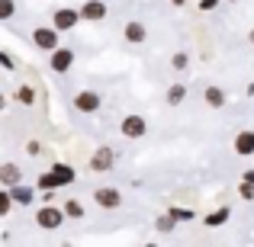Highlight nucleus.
Instances as JSON below:
<instances>
[{
  "instance_id": "nucleus-12",
  "label": "nucleus",
  "mask_w": 254,
  "mask_h": 247,
  "mask_svg": "<svg viewBox=\"0 0 254 247\" xmlns=\"http://www.w3.org/2000/svg\"><path fill=\"white\" fill-rule=\"evenodd\" d=\"M10 196H13V205H23V209H29V205L36 202V190H32V186H26V183L10 186Z\"/></svg>"
},
{
  "instance_id": "nucleus-22",
  "label": "nucleus",
  "mask_w": 254,
  "mask_h": 247,
  "mask_svg": "<svg viewBox=\"0 0 254 247\" xmlns=\"http://www.w3.org/2000/svg\"><path fill=\"white\" fill-rule=\"evenodd\" d=\"M16 16V0H0V23H10Z\"/></svg>"
},
{
  "instance_id": "nucleus-1",
  "label": "nucleus",
  "mask_w": 254,
  "mask_h": 247,
  "mask_svg": "<svg viewBox=\"0 0 254 247\" xmlns=\"http://www.w3.org/2000/svg\"><path fill=\"white\" fill-rule=\"evenodd\" d=\"M119 135L129 138V142H138V138L148 135V119L138 116V112H129V116L119 119Z\"/></svg>"
},
{
  "instance_id": "nucleus-21",
  "label": "nucleus",
  "mask_w": 254,
  "mask_h": 247,
  "mask_svg": "<svg viewBox=\"0 0 254 247\" xmlns=\"http://www.w3.org/2000/svg\"><path fill=\"white\" fill-rule=\"evenodd\" d=\"M36 190H62V186H58V180H55V173L52 170H45L42 177L36 180Z\"/></svg>"
},
{
  "instance_id": "nucleus-2",
  "label": "nucleus",
  "mask_w": 254,
  "mask_h": 247,
  "mask_svg": "<svg viewBox=\"0 0 254 247\" xmlns=\"http://www.w3.org/2000/svg\"><path fill=\"white\" fill-rule=\"evenodd\" d=\"M36 225L42 231H58L64 225V212H62V205H52V202H45L42 209H36Z\"/></svg>"
},
{
  "instance_id": "nucleus-27",
  "label": "nucleus",
  "mask_w": 254,
  "mask_h": 247,
  "mask_svg": "<svg viewBox=\"0 0 254 247\" xmlns=\"http://www.w3.org/2000/svg\"><path fill=\"white\" fill-rule=\"evenodd\" d=\"M26 154H29V157H39V154H42V142H36V138H32V142H26Z\"/></svg>"
},
{
  "instance_id": "nucleus-19",
  "label": "nucleus",
  "mask_w": 254,
  "mask_h": 247,
  "mask_svg": "<svg viewBox=\"0 0 254 247\" xmlns=\"http://www.w3.org/2000/svg\"><path fill=\"white\" fill-rule=\"evenodd\" d=\"M164 99H168L171 106H180V103L187 99V87H184V84H171L168 93H164Z\"/></svg>"
},
{
  "instance_id": "nucleus-25",
  "label": "nucleus",
  "mask_w": 254,
  "mask_h": 247,
  "mask_svg": "<svg viewBox=\"0 0 254 247\" xmlns=\"http://www.w3.org/2000/svg\"><path fill=\"white\" fill-rule=\"evenodd\" d=\"M187 64H190V55H187V51H177V55L171 58V68L174 71H187Z\"/></svg>"
},
{
  "instance_id": "nucleus-8",
  "label": "nucleus",
  "mask_w": 254,
  "mask_h": 247,
  "mask_svg": "<svg viewBox=\"0 0 254 247\" xmlns=\"http://www.w3.org/2000/svg\"><path fill=\"white\" fill-rule=\"evenodd\" d=\"M77 23H81V13H77L74 6H58V10L52 13V26H55L58 32H71Z\"/></svg>"
},
{
  "instance_id": "nucleus-16",
  "label": "nucleus",
  "mask_w": 254,
  "mask_h": 247,
  "mask_svg": "<svg viewBox=\"0 0 254 247\" xmlns=\"http://www.w3.org/2000/svg\"><path fill=\"white\" fill-rule=\"evenodd\" d=\"M229 218H232V209H229V205H216V209L203 218V225H206V228H222Z\"/></svg>"
},
{
  "instance_id": "nucleus-14",
  "label": "nucleus",
  "mask_w": 254,
  "mask_h": 247,
  "mask_svg": "<svg viewBox=\"0 0 254 247\" xmlns=\"http://www.w3.org/2000/svg\"><path fill=\"white\" fill-rule=\"evenodd\" d=\"M16 183H23V170H19L13 161H6V164H0V186H16Z\"/></svg>"
},
{
  "instance_id": "nucleus-7",
  "label": "nucleus",
  "mask_w": 254,
  "mask_h": 247,
  "mask_svg": "<svg viewBox=\"0 0 254 247\" xmlns=\"http://www.w3.org/2000/svg\"><path fill=\"white\" fill-rule=\"evenodd\" d=\"M113 167H116V151H113L110 145H100V148L90 154V170L93 173H106V170H113Z\"/></svg>"
},
{
  "instance_id": "nucleus-6",
  "label": "nucleus",
  "mask_w": 254,
  "mask_h": 247,
  "mask_svg": "<svg viewBox=\"0 0 254 247\" xmlns=\"http://www.w3.org/2000/svg\"><path fill=\"white\" fill-rule=\"evenodd\" d=\"M93 202H97L100 209L113 212V209L123 205V193H119L116 186H97V190H93Z\"/></svg>"
},
{
  "instance_id": "nucleus-11",
  "label": "nucleus",
  "mask_w": 254,
  "mask_h": 247,
  "mask_svg": "<svg viewBox=\"0 0 254 247\" xmlns=\"http://www.w3.org/2000/svg\"><path fill=\"white\" fill-rule=\"evenodd\" d=\"M232 151L238 157H254V129H242L232 138Z\"/></svg>"
},
{
  "instance_id": "nucleus-3",
  "label": "nucleus",
  "mask_w": 254,
  "mask_h": 247,
  "mask_svg": "<svg viewBox=\"0 0 254 247\" xmlns=\"http://www.w3.org/2000/svg\"><path fill=\"white\" fill-rule=\"evenodd\" d=\"M49 68H52V74H68L74 68V49H64V45L52 49L49 51Z\"/></svg>"
},
{
  "instance_id": "nucleus-30",
  "label": "nucleus",
  "mask_w": 254,
  "mask_h": 247,
  "mask_svg": "<svg viewBox=\"0 0 254 247\" xmlns=\"http://www.w3.org/2000/svg\"><path fill=\"white\" fill-rule=\"evenodd\" d=\"M242 180H248V183H254V167H251V170H245V173H242Z\"/></svg>"
},
{
  "instance_id": "nucleus-13",
  "label": "nucleus",
  "mask_w": 254,
  "mask_h": 247,
  "mask_svg": "<svg viewBox=\"0 0 254 247\" xmlns=\"http://www.w3.org/2000/svg\"><path fill=\"white\" fill-rule=\"evenodd\" d=\"M203 99H206V106H209V109H222V106L229 103V93H225L222 87L209 84V87L203 90Z\"/></svg>"
},
{
  "instance_id": "nucleus-15",
  "label": "nucleus",
  "mask_w": 254,
  "mask_h": 247,
  "mask_svg": "<svg viewBox=\"0 0 254 247\" xmlns=\"http://www.w3.org/2000/svg\"><path fill=\"white\" fill-rule=\"evenodd\" d=\"M49 170L55 173L58 186H71V183H74V180H77V170H74V167H71V164H62V161H55V164L49 167Z\"/></svg>"
},
{
  "instance_id": "nucleus-28",
  "label": "nucleus",
  "mask_w": 254,
  "mask_h": 247,
  "mask_svg": "<svg viewBox=\"0 0 254 247\" xmlns=\"http://www.w3.org/2000/svg\"><path fill=\"white\" fill-rule=\"evenodd\" d=\"M0 68H3V71H13V68H16V61H13L3 49H0Z\"/></svg>"
},
{
  "instance_id": "nucleus-29",
  "label": "nucleus",
  "mask_w": 254,
  "mask_h": 247,
  "mask_svg": "<svg viewBox=\"0 0 254 247\" xmlns=\"http://www.w3.org/2000/svg\"><path fill=\"white\" fill-rule=\"evenodd\" d=\"M219 3H222V0H199V10H203V13H212Z\"/></svg>"
},
{
  "instance_id": "nucleus-24",
  "label": "nucleus",
  "mask_w": 254,
  "mask_h": 247,
  "mask_svg": "<svg viewBox=\"0 0 254 247\" xmlns=\"http://www.w3.org/2000/svg\"><path fill=\"white\" fill-rule=\"evenodd\" d=\"M10 209H13V196H10V190H0V215H10Z\"/></svg>"
},
{
  "instance_id": "nucleus-33",
  "label": "nucleus",
  "mask_w": 254,
  "mask_h": 247,
  "mask_svg": "<svg viewBox=\"0 0 254 247\" xmlns=\"http://www.w3.org/2000/svg\"><path fill=\"white\" fill-rule=\"evenodd\" d=\"M248 97H254V81H251V84H248Z\"/></svg>"
},
{
  "instance_id": "nucleus-34",
  "label": "nucleus",
  "mask_w": 254,
  "mask_h": 247,
  "mask_svg": "<svg viewBox=\"0 0 254 247\" xmlns=\"http://www.w3.org/2000/svg\"><path fill=\"white\" fill-rule=\"evenodd\" d=\"M171 3H174V6H184V0H171Z\"/></svg>"
},
{
  "instance_id": "nucleus-23",
  "label": "nucleus",
  "mask_w": 254,
  "mask_h": 247,
  "mask_svg": "<svg viewBox=\"0 0 254 247\" xmlns=\"http://www.w3.org/2000/svg\"><path fill=\"white\" fill-rule=\"evenodd\" d=\"M155 228L161 231V235H168V231H174L177 228V222H174V218L168 215V212H164V215H158V222H155Z\"/></svg>"
},
{
  "instance_id": "nucleus-18",
  "label": "nucleus",
  "mask_w": 254,
  "mask_h": 247,
  "mask_svg": "<svg viewBox=\"0 0 254 247\" xmlns=\"http://www.w3.org/2000/svg\"><path fill=\"white\" fill-rule=\"evenodd\" d=\"M62 212H64V218H71V222H81V218L87 215V209H84L81 199H64Z\"/></svg>"
},
{
  "instance_id": "nucleus-31",
  "label": "nucleus",
  "mask_w": 254,
  "mask_h": 247,
  "mask_svg": "<svg viewBox=\"0 0 254 247\" xmlns=\"http://www.w3.org/2000/svg\"><path fill=\"white\" fill-rule=\"evenodd\" d=\"M6 103H10V99H6V93H0V112L6 109Z\"/></svg>"
},
{
  "instance_id": "nucleus-9",
  "label": "nucleus",
  "mask_w": 254,
  "mask_h": 247,
  "mask_svg": "<svg viewBox=\"0 0 254 247\" xmlns=\"http://www.w3.org/2000/svg\"><path fill=\"white\" fill-rule=\"evenodd\" d=\"M77 13H81V23H103L106 19V3L103 0H84L81 6H77Z\"/></svg>"
},
{
  "instance_id": "nucleus-4",
  "label": "nucleus",
  "mask_w": 254,
  "mask_h": 247,
  "mask_svg": "<svg viewBox=\"0 0 254 247\" xmlns=\"http://www.w3.org/2000/svg\"><path fill=\"white\" fill-rule=\"evenodd\" d=\"M71 106H74L81 116H93V112H100V106H103V97H100L97 90H81V93H74Z\"/></svg>"
},
{
  "instance_id": "nucleus-10",
  "label": "nucleus",
  "mask_w": 254,
  "mask_h": 247,
  "mask_svg": "<svg viewBox=\"0 0 254 247\" xmlns=\"http://www.w3.org/2000/svg\"><path fill=\"white\" fill-rule=\"evenodd\" d=\"M123 39L129 45H145L148 42V26H145L142 19H129V23L123 26Z\"/></svg>"
},
{
  "instance_id": "nucleus-17",
  "label": "nucleus",
  "mask_w": 254,
  "mask_h": 247,
  "mask_svg": "<svg viewBox=\"0 0 254 247\" xmlns=\"http://www.w3.org/2000/svg\"><path fill=\"white\" fill-rule=\"evenodd\" d=\"M13 103H19V106H36V87L19 84L16 90H13Z\"/></svg>"
},
{
  "instance_id": "nucleus-5",
  "label": "nucleus",
  "mask_w": 254,
  "mask_h": 247,
  "mask_svg": "<svg viewBox=\"0 0 254 247\" xmlns=\"http://www.w3.org/2000/svg\"><path fill=\"white\" fill-rule=\"evenodd\" d=\"M58 36H62V32L55 29V26H36V29H32V45H36L39 51H52V49H58Z\"/></svg>"
},
{
  "instance_id": "nucleus-32",
  "label": "nucleus",
  "mask_w": 254,
  "mask_h": 247,
  "mask_svg": "<svg viewBox=\"0 0 254 247\" xmlns=\"http://www.w3.org/2000/svg\"><path fill=\"white\" fill-rule=\"evenodd\" d=\"M248 42H251V49H254V26H251V32H248Z\"/></svg>"
},
{
  "instance_id": "nucleus-26",
  "label": "nucleus",
  "mask_w": 254,
  "mask_h": 247,
  "mask_svg": "<svg viewBox=\"0 0 254 247\" xmlns=\"http://www.w3.org/2000/svg\"><path fill=\"white\" fill-rule=\"evenodd\" d=\"M238 196H242L245 202H254V183H248V180H242V183H238Z\"/></svg>"
},
{
  "instance_id": "nucleus-20",
  "label": "nucleus",
  "mask_w": 254,
  "mask_h": 247,
  "mask_svg": "<svg viewBox=\"0 0 254 247\" xmlns=\"http://www.w3.org/2000/svg\"><path fill=\"white\" fill-rule=\"evenodd\" d=\"M168 215L180 225V222H193V218H196V212H193V209H184V205H171Z\"/></svg>"
}]
</instances>
